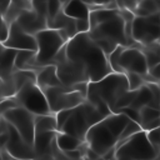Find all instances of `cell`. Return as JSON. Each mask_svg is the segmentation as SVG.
Here are the masks:
<instances>
[{"label": "cell", "instance_id": "25", "mask_svg": "<svg viewBox=\"0 0 160 160\" xmlns=\"http://www.w3.org/2000/svg\"><path fill=\"white\" fill-rule=\"evenodd\" d=\"M141 52L145 56L148 69H151L160 62V44L159 42H152L146 46H141Z\"/></svg>", "mask_w": 160, "mask_h": 160}, {"label": "cell", "instance_id": "9", "mask_svg": "<svg viewBox=\"0 0 160 160\" xmlns=\"http://www.w3.org/2000/svg\"><path fill=\"white\" fill-rule=\"evenodd\" d=\"M56 69V75L64 86H74L80 82H89V75L84 66L68 58L65 45L55 55L52 64Z\"/></svg>", "mask_w": 160, "mask_h": 160}, {"label": "cell", "instance_id": "38", "mask_svg": "<svg viewBox=\"0 0 160 160\" xmlns=\"http://www.w3.org/2000/svg\"><path fill=\"white\" fill-rule=\"evenodd\" d=\"M111 160H129V159H120V158H112Z\"/></svg>", "mask_w": 160, "mask_h": 160}, {"label": "cell", "instance_id": "41", "mask_svg": "<svg viewBox=\"0 0 160 160\" xmlns=\"http://www.w3.org/2000/svg\"><path fill=\"white\" fill-rule=\"evenodd\" d=\"M2 48H4V46H2V44L0 42V55H1V50H2Z\"/></svg>", "mask_w": 160, "mask_h": 160}, {"label": "cell", "instance_id": "31", "mask_svg": "<svg viewBox=\"0 0 160 160\" xmlns=\"http://www.w3.org/2000/svg\"><path fill=\"white\" fill-rule=\"evenodd\" d=\"M119 10H128L130 12H134L140 0H115Z\"/></svg>", "mask_w": 160, "mask_h": 160}, {"label": "cell", "instance_id": "23", "mask_svg": "<svg viewBox=\"0 0 160 160\" xmlns=\"http://www.w3.org/2000/svg\"><path fill=\"white\" fill-rule=\"evenodd\" d=\"M56 146L58 149L61 151V152H65V151H70V150H76L79 149L84 141H80L78 138L72 136V135H69V134H65V132H56Z\"/></svg>", "mask_w": 160, "mask_h": 160}, {"label": "cell", "instance_id": "2", "mask_svg": "<svg viewBox=\"0 0 160 160\" xmlns=\"http://www.w3.org/2000/svg\"><path fill=\"white\" fill-rule=\"evenodd\" d=\"M130 119L124 114H110L96 122L86 132L84 142L96 155L102 158L115 145Z\"/></svg>", "mask_w": 160, "mask_h": 160}, {"label": "cell", "instance_id": "18", "mask_svg": "<svg viewBox=\"0 0 160 160\" xmlns=\"http://www.w3.org/2000/svg\"><path fill=\"white\" fill-rule=\"evenodd\" d=\"M36 74V85L44 90L46 88H54V86H61L62 84L60 82L58 75H56V69L54 65H46L41 68H36L35 70Z\"/></svg>", "mask_w": 160, "mask_h": 160}, {"label": "cell", "instance_id": "17", "mask_svg": "<svg viewBox=\"0 0 160 160\" xmlns=\"http://www.w3.org/2000/svg\"><path fill=\"white\" fill-rule=\"evenodd\" d=\"M58 131H45V132H35L32 148L35 152V158L44 156H54L52 146L55 144Z\"/></svg>", "mask_w": 160, "mask_h": 160}, {"label": "cell", "instance_id": "8", "mask_svg": "<svg viewBox=\"0 0 160 160\" xmlns=\"http://www.w3.org/2000/svg\"><path fill=\"white\" fill-rule=\"evenodd\" d=\"M114 158L129 159V160H150L160 158V154L155 151L148 140L146 131H139L126 139L120 146L115 149Z\"/></svg>", "mask_w": 160, "mask_h": 160}, {"label": "cell", "instance_id": "46", "mask_svg": "<svg viewBox=\"0 0 160 160\" xmlns=\"http://www.w3.org/2000/svg\"><path fill=\"white\" fill-rule=\"evenodd\" d=\"M158 42L160 44V34H159V39H158Z\"/></svg>", "mask_w": 160, "mask_h": 160}, {"label": "cell", "instance_id": "7", "mask_svg": "<svg viewBox=\"0 0 160 160\" xmlns=\"http://www.w3.org/2000/svg\"><path fill=\"white\" fill-rule=\"evenodd\" d=\"M36 52L28 70H35L36 68L51 65L55 55L66 44L56 30L45 29L35 35Z\"/></svg>", "mask_w": 160, "mask_h": 160}, {"label": "cell", "instance_id": "27", "mask_svg": "<svg viewBox=\"0 0 160 160\" xmlns=\"http://www.w3.org/2000/svg\"><path fill=\"white\" fill-rule=\"evenodd\" d=\"M36 51H31V50H18L16 56H15V62H14V68L18 70H28L34 56H35Z\"/></svg>", "mask_w": 160, "mask_h": 160}, {"label": "cell", "instance_id": "11", "mask_svg": "<svg viewBox=\"0 0 160 160\" xmlns=\"http://www.w3.org/2000/svg\"><path fill=\"white\" fill-rule=\"evenodd\" d=\"M160 34V14L156 12L150 16H134L131 26L132 40L146 46L152 42H158Z\"/></svg>", "mask_w": 160, "mask_h": 160}, {"label": "cell", "instance_id": "29", "mask_svg": "<svg viewBox=\"0 0 160 160\" xmlns=\"http://www.w3.org/2000/svg\"><path fill=\"white\" fill-rule=\"evenodd\" d=\"M125 76L128 79V85L129 90H138L145 84V80L141 75L135 74V72H125Z\"/></svg>", "mask_w": 160, "mask_h": 160}, {"label": "cell", "instance_id": "45", "mask_svg": "<svg viewBox=\"0 0 160 160\" xmlns=\"http://www.w3.org/2000/svg\"><path fill=\"white\" fill-rule=\"evenodd\" d=\"M10 2H12V1H21V0H9Z\"/></svg>", "mask_w": 160, "mask_h": 160}, {"label": "cell", "instance_id": "22", "mask_svg": "<svg viewBox=\"0 0 160 160\" xmlns=\"http://www.w3.org/2000/svg\"><path fill=\"white\" fill-rule=\"evenodd\" d=\"M34 128H35V132L58 131L55 114L35 115V118H34Z\"/></svg>", "mask_w": 160, "mask_h": 160}, {"label": "cell", "instance_id": "24", "mask_svg": "<svg viewBox=\"0 0 160 160\" xmlns=\"http://www.w3.org/2000/svg\"><path fill=\"white\" fill-rule=\"evenodd\" d=\"M11 80L14 82V86H15V90L16 92L26 84H30V82H35L36 84V74L34 70H18V69H14L12 74H11Z\"/></svg>", "mask_w": 160, "mask_h": 160}, {"label": "cell", "instance_id": "33", "mask_svg": "<svg viewBox=\"0 0 160 160\" xmlns=\"http://www.w3.org/2000/svg\"><path fill=\"white\" fill-rule=\"evenodd\" d=\"M46 2H48V16H46V20L54 18L59 11L62 10V4L60 1H58V0H49Z\"/></svg>", "mask_w": 160, "mask_h": 160}, {"label": "cell", "instance_id": "14", "mask_svg": "<svg viewBox=\"0 0 160 160\" xmlns=\"http://www.w3.org/2000/svg\"><path fill=\"white\" fill-rule=\"evenodd\" d=\"M119 66L122 72H135L145 76L149 71L144 54L139 48H125L119 56Z\"/></svg>", "mask_w": 160, "mask_h": 160}, {"label": "cell", "instance_id": "16", "mask_svg": "<svg viewBox=\"0 0 160 160\" xmlns=\"http://www.w3.org/2000/svg\"><path fill=\"white\" fill-rule=\"evenodd\" d=\"M16 22V25L26 34H30L32 36H35L38 32L48 29L46 25V19L40 16L39 14H36L32 9L30 10H25L20 14V16L14 21Z\"/></svg>", "mask_w": 160, "mask_h": 160}, {"label": "cell", "instance_id": "40", "mask_svg": "<svg viewBox=\"0 0 160 160\" xmlns=\"http://www.w3.org/2000/svg\"><path fill=\"white\" fill-rule=\"evenodd\" d=\"M0 141H1V129H0ZM0 152H1V144H0Z\"/></svg>", "mask_w": 160, "mask_h": 160}, {"label": "cell", "instance_id": "15", "mask_svg": "<svg viewBox=\"0 0 160 160\" xmlns=\"http://www.w3.org/2000/svg\"><path fill=\"white\" fill-rule=\"evenodd\" d=\"M2 46L15 50H31V51H36L38 49L35 36L24 32L16 25V22L9 25V35L6 40L2 42Z\"/></svg>", "mask_w": 160, "mask_h": 160}, {"label": "cell", "instance_id": "12", "mask_svg": "<svg viewBox=\"0 0 160 160\" xmlns=\"http://www.w3.org/2000/svg\"><path fill=\"white\" fill-rule=\"evenodd\" d=\"M15 99L18 100V102L21 108L30 111L32 115L52 114L49 109L44 91L35 82H30V84L24 85L15 94Z\"/></svg>", "mask_w": 160, "mask_h": 160}, {"label": "cell", "instance_id": "34", "mask_svg": "<svg viewBox=\"0 0 160 160\" xmlns=\"http://www.w3.org/2000/svg\"><path fill=\"white\" fill-rule=\"evenodd\" d=\"M115 0H84V2L89 6L90 11L95 9H105V6Z\"/></svg>", "mask_w": 160, "mask_h": 160}, {"label": "cell", "instance_id": "32", "mask_svg": "<svg viewBox=\"0 0 160 160\" xmlns=\"http://www.w3.org/2000/svg\"><path fill=\"white\" fill-rule=\"evenodd\" d=\"M19 102L18 100L15 99V96H10V98H4L1 99L0 101V110H1V114L4 111H8V110H11V109H15V108H19Z\"/></svg>", "mask_w": 160, "mask_h": 160}, {"label": "cell", "instance_id": "28", "mask_svg": "<svg viewBox=\"0 0 160 160\" xmlns=\"http://www.w3.org/2000/svg\"><path fill=\"white\" fill-rule=\"evenodd\" d=\"M139 131H141V128L139 126V124L135 122V121H132V120H130V121L126 124L125 129L122 130V132H121V135H120V138H119V140H118V142H116V145H115V149H116L118 146H120V145H121L126 139H129L131 135H134V134H136V132H139Z\"/></svg>", "mask_w": 160, "mask_h": 160}, {"label": "cell", "instance_id": "4", "mask_svg": "<svg viewBox=\"0 0 160 160\" xmlns=\"http://www.w3.org/2000/svg\"><path fill=\"white\" fill-rule=\"evenodd\" d=\"M105 118L91 102L85 100L80 105L71 109V114L65 124L61 126L59 132H65L78 138L80 141H84L86 132L96 122Z\"/></svg>", "mask_w": 160, "mask_h": 160}, {"label": "cell", "instance_id": "52", "mask_svg": "<svg viewBox=\"0 0 160 160\" xmlns=\"http://www.w3.org/2000/svg\"><path fill=\"white\" fill-rule=\"evenodd\" d=\"M0 160H1V159H0Z\"/></svg>", "mask_w": 160, "mask_h": 160}, {"label": "cell", "instance_id": "48", "mask_svg": "<svg viewBox=\"0 0 160 160\" xmlns=\"http://www.w3.org/2000/svg\"><path fill=\"white\" fill-rule=\"evenodd\" d=\"M158 84H159V88H160V81H159V82H158Z\"/></svg>", "mask_w": 160, "mask_h": 160}, {"label": "cell", "instance_id": "35", "mask_svg": "<svg viewBox=\"0 0 160 160\" xmlns=\"http://www.w3.org/2000/svg\"><path fill=\"white\" fill-rule=\"evenodd\" d=\"M75 26L78 34L88 32L90 30V21L89 19H75Z\"/></svg>", "mask_w": 160, "mask_h": 160}, {"label": "cell", "instance_id": "13", "mask_svg": "<svg viewBox=\"0 0 160 160\" xmlns=\"http://www.w3.org/2000/svg\"><path fill=\"white\" fill-rule=\"evenodd\" d=\"M1 115H2V119L6 122H9L28 144L32 145L34 136H35V128H34L35 115H32L30 111L25 110L21 106L4 111Z\"/></svg>", "mask_w": 160, "mask_h": 160}, {"label": "cell", "instance_id": "36", "mask_svg": "<svg viewBox=\"0 0 160 160\" xmlns=\"http://www.w3.org/2000/svg\"><path fill=\"white\" fill-rule=\"evenodd\" d=\"M8 35H9V25L2 20V22H1V28H0V42H1V44L6 40Z\"/></svg>", "mask_w": 160, "mask_h": 160}, {"label": "cell", "instance_id": "43", "mask_svg": "<svg viewBox=\"0 0 160 160\" xmlns=\"http://www.w3.org/2000/svg\"><path fill=\"white\" fill-rule=\"evenodd\" d=\"M1 22H2V18H1V15H0V28H1Z\"/></svg>", "mask_w": 160, "mask_h": 160}, {"label": "cell", "instance_id": "21", "mask_svg": "<svg viewBox=\"0 0 160 160\" xmlns=\"http://www.w3.org/2000/svg\"><path fill=\"white\" fill-rule=\"evenodd\" d=\"M62 12L72 19H89L90 9L84 0H70L62 6Z\"/></svg>", "mask_w": 160, "mask_h": 160}, {"label": "cell", "instance_id": "37", "mask_svg": "<svg viewBox=\"0 0 160 160\" xmlns=\"http://www.w3.org/2000/svg\"><path fill=\"white\" fill-rule=\"evenodd\" d=\"M31 160H60V159L55 156H44V158H34Z\"/></svg>", "mask_w": 160, "mask_h": 160}, {"label": "cell", "instance_id": "51", "mask_svg": "<svg viewBox=\"0 0 160 160\" xmlns=\"http://www.w3.org/2000/svg\"><path fill=\"white\" fill-rule=\"evenodd\" d=\"M30 1H32V0H30Z\"/></svg>", "mask_w": 160, "mask_h": 160}, {"label": "cell", "instance_id": "5", "mask_svg": "<svg viewBox=\"0 0 160 160\" xmlns=\"http://www.w3.org/2000/svg\"><path fill=\"white\" fill-rule=\"evenodd\" d=\"M46 98L49 109L52 114H56L61 110L72 109L86 99L88 82H80L74 86H54L46 88L42 90Z\"/></svg>", "mask_w": 160, "mask_h": 160}, {"label": "cell", "instance_id": "1", "mask_svg": "<svg viewBox=\"0 0 160 160\" xmlns=\"http://www.w3.org/2000/svg\"><path fill=\"white\" fill-rule=\"evenodd\" d=\"M66 55L70 60L84 66L89 75V82L98 81L112 72L108 56L94 42L88 32L78 34L65 44Z\"/></svg>", "mask_w": 160, "mask_h": 160}, {"label": "cell", "instance_id": "26", "mask_svg": "<svg viewBox=\"0 0 160 160\" xmlns=\"http://www.w3.org/2000/svg\"><path fill=\"white\" fill-rule=\"evenodd\" d=\"M159 12V6L156 1L152 0H140L135 11L132 12L134 16H150Z\"/></svg>", "mask_w": 160, "mask_h": 160}, {"label": "cell", "instance_id": "50", "mask_svg": "<svg viewBox=\"0 0 160 160\" xmlns=\"http://www.w3.org/2000/svg\"><path fill=\"white\" fill-rule=\"evenodd\" d=\"M159 66H160V62H159Z\"/></svg>", "mask_w": 160, "mask_h": 160}, {"label": "cell", "instance_id": "10", "mask_svg": "<svg viewBox=\"0 0 160 160\" xmlns=\"http://www.w3.org/2000/svg\"><path fill=\"white\" fill-rule=\"evenodd\" d=\"M1 129V150H5L12 159H26L31 160L35 158L32 145L28 144L20 134L4 119L0 124Z\"/></svg>", "mask_w": 160, "mask_h": 160}, {"label": "cell", "instance_id": "19", "mask_svg": "<svg viewBox=\"0 0 160 160\" xmlns=\"http://www.w3.org/2000/svg\"><path fill=\"white\" fill-rule=\"evenodd\" d=\"M139 126L142 131H149L160 126V110L144 106L139 110Z\"/></svg>", "mask_w": 160, "mask_h": 160}, {"label": "cell", "instance_id": "44", "mask_svg": "<svg viewBox=\"0 0 160 160\" xmlns=\"http://www.w3.org/2000/svg\"><path fill=\"white\" fill-rule=\"evenodd\" d=\"M11 160H26V159H11Z\"/></svg>", "mask_w": 160, "mask_h": 160}, {"label": "cell", "instance_id": "3", "mask_svg": "<svg viewBox=\"0 0 160 160\" xmlns=\"http://www.w3.org/2000/svg\"><path fill=\"white\" fill-rule=\"evenodd\" d=\"M88 34L106 56H109L118 46L130 48V44L125 38L124 18L121 16L120 10L112 19L90 28Z\"/></svg>", "mask_w": 160, "mask_h": 160}, {"label": "cell", "instance_id": "6", "mask_svg": "<svg viewBox=\"0 0 160 160\" xmlns=\"http://www.w3.org/2000/svg\"><path fill=\"white\" fill-rule=\"evenodd\" d=\"M126 91H129V85L125 74L110 72L109 75H106L105 78L98 81L88 82L86 92L94 94L98 98H100L111 111L115 102Z\"/></svg>", "mask_w": 160, "mask_h": 160}, {"label": "cell", "instance_id": "42", "mask_svg": "<svg viewBox=\"0 0 160 160\" xmlns=\"http://www.w3.org/2000/svg\"><path fill=\"white\" fill-rule=\"evenodd\" d=\"M1 120H2V115H1V110H0V124H1Z\"/></svg>", "mask_w": 160, "mask_h": 160}, {"label": "cell", "instance_id": "47", "mask_svg": "<svg viewBox=\"0 0 160 160\" xmlns=\"http://www.w3.org/2000/svg\"><path fill=\"white\" fill-rule=\"evenodd\" d=\"M0 101H1V91H0Z\"/></svg>", "mask_w": 160, "mask_h": 160}, {"label": "cell", "instance_id": "49", "mask_svg": "<svg viewBox=\"0 0 160 160\" xmlns=\"http://www.w3.org/2000/svg\"><path fill=\"white\" fill-rule=\"evenodd\" d=\"M152 1H158V0H152Z\"/></svg>", "mask_w": 160, "mask_h": 160}, {"label": "cell", "instance_id": "30", "mask_svg": "<svg viewBox=\"0 0 160 160\" xmlns=\"http://www.w3.org/2000/svg\"><path fill=\"white\" fill-rule=\"evenodd\" d=\"M146 136H148V140L151 144V146L155 149V151L158 154H160V126L146 131Z\"/></svg>", "mask_w": 160, "mask_h": 160}, {"label": "cell", "instance_id": "20", "mask_svg": "<svg viewBox=\"0 0 160 160\" xmlns=\"http://www.w3.org/2000/svg\"><path fill=\"white\" fill-rule=\"evenodd\" d=\"M18 50L10 48H2L0 55V80L11 76L14 71V62Z\"/></svg>", "mask_w": 160, "mask_h": 160}, {"label": "cell", "instance_id": "39", "mask_svg": "<svg viewBox=\"0 0 160 160\" xmlns=\"http://www.w3.org/2000/svg\"><path fill=\"white\" fill-rule=\"evenodd\" d=\"M82 160H89V159H86V158H82ZM96 160H105V159H102V158H99V159H96Z\"/></svg>", "mask_w": 160, "mask_h": 160}]
</instances>
